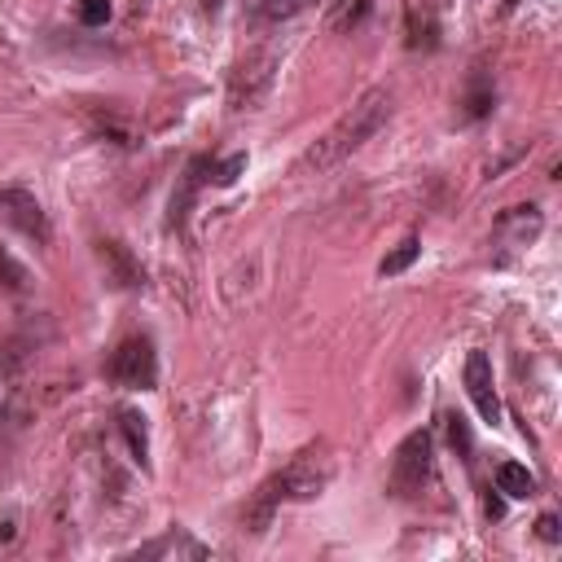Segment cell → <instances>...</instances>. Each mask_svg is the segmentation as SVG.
<instances>
[{"label": "cell", "mask_w": 562, "mask_h": 562, "mask_svg": "<svg viewBox=\"0 0 562 562\" xmlns=\"http://www.w3.org/2000/svg\"><path fill=\"white\" fill-rule=\"evenodd\" d=\"M0 281H4L9 290H26V268H22L4 246H0Z\"/></svg>", "instance_id": "obj_21"}, {"label": "cell", "mask_w": 562, "mask_h": 562, "mask_svg": "<svg viewBox=\"0 0 562 562\" xmlns=\"http://www.w3.org/2000/svg\"><path fill=\"white\" fill-rule=\"evenodd\" d=\"M171 549H184V553H193V558H202L206 549L198 544V540H189L180 527H171L162 540H154V544H145V549H136V558H158V553H171Z\"/></svg>", "instance_id": "obj_16"}, {"label": "cell", "mask_w": 562, "mask_h": 562, "mask_svg": "<svg viewBox=\"0 0 562 562\" xmlns=\"http://www.w3.org/2000/svg\"><path fill=\"white\" fill-rule=\"evenodd\" d=\"M540 228H544V215H540L536 202H527V206H509V211L496 215V241L509 246V250L531 246V241L540 237Z\"/></svg>", "instance_id": "obj_9"}, {"label": "cell", "mask_w": 562, "mask_h": 562, "mask_svg": "<svg viewBox=\"0 0 562 562\" xmlns=\"http://www.w3.org/2000/svg\"><path fill=\"white\" fill-rule=\"evenodd\" d=\"M465 395L474 400V408H479V417L487 422V426H496L501 422V395H496V382H492V360H487V351H470L465 356Z\"/></svg>", "instance_id": "obj_7"}, {"label": "cell", "mask_w": 562, "mask_h": 562, "mask_svg": "<svg viewBox=\"0 0 562 562\" xmlns=\"http://www.w3.org/2000/svg\"><path fill=\"white\" fill-rule=\"evenodd\" d=\"M501 4H505V9H518V4H522V0H501Z\"/></svg>", "instance_id": "obj_26"}, {"label": "cell", "mask_w": 562, "mask_h": 562, "mask_svg": "<svg viewBox=\"0 0 562 562\" xmlns=\"http://www.w3.org/2000/svg\"><path fill=\"white\" fill-rule=\"evenodd\" d=\"M435 474V435L422 426V430H408L391 457V474H386V492L400 496V501H413L422 496V487L430 483Z\"/></svg>", "instance_id": "obj_3"}, {"label": "cell", "mask_w": 562, "mask_h": 562, "mask_svg": "<svg viewBox=\"0 0 562 562\" xmlns=\"http://www.w3.org/2000/svg\"><path fill=\"white\" fill-rule=\"evenodd\" d=\"M202 9H206V13H220V0H202Z\"/></svg>", "instance_id": "obj_25"}, {"label": "cell", "mask_w": 562, "mask_h": 562, "mask_svg": "<svg viewBox=\"0 0 562 562\" xmlns=\"http://www.w3.org/2000/svg\"><path fill=\"white\" fill-rule=\"evenodd\" d=\"M417 255H422V241H417V237H404L395 250H386V255H382L378 272H382V277H400V272H408V268L417 263Z\"/></svg>", "instance_id": "obj_15"}, {"label": "cell", "mask_w": 562, "mask_h": 562, "mask_svg": "<svg viewBox=\"0 0 562 562\" xmlns=\"http://www.w3.org/2000/svg\"><path fill=\"white\" fill-rule=\"evenodd\" d=\"M492 105H496V83H492L487 70H474V75H470V88H465V97H461V114H465L470 123H479V119L492 114Z\"/></svg>", "instance_id": "obj_12"}, {"label": "cell", "mask_w": 562, "mask_h": 562, "mask_svg": "<svg viewBox=\"0 0 562 562\" xmlns=\"http://www.w3.org/2000/svg\"><path fill=\"white\" fill-rule=\"evenodd\" d=\"M272 66H277V57L268 48L246 53L228 75V110H255L263 101V92L272 88Z\"/></svg>", "instance_id": "obj_5"}, {"label": "cell", "mask_w": 562, "mask_h": 562, "mask_svg": "<svg viewBox=\"0 0 562 562\" xmlns=\"http://www.w3.org/2000/svg\"><path fill=\"white\" fill-rule=\"evenodd\" d=\"M246 171V154H228V158H211V171H206V184L215 189H228L237 184V176Z\"/></svg>", "instance_id": "obj_17"}, {"label": "cell", "mask_w": 562, "mask_h": 562, "mask_svg": "<svg viewBox=\"0 0 562 562\" xmlns=\"http://www.w3.org/2000/svg\"><path fill=\"white\" fill-rule=\"evenodd\" d=\"M79 22L83 26H105L110 22V0H79Z\"/></svg>", "instance_id": "obj_22"}, {"label": "cell", "mask_w": 562, "mask_h": 562, "mask_svg": "<svg viewBox=\"0 0 562 562\" xmlns=\"http://www.w3.org/2000/svg\"><path fill=\"white\" fill-rule=\"evenodd\" d=\"M316 0H255V13L263 18V22H290V18H299L303 9H312Z\"/></svg>", "instance_id": "obj_18"}, {"label": "cell", "mask_w": 562, "mask_h": 562, "mask_svg": "<svg viewBox=\"0 0 562 562\" xmlns=\"http://www.w3.org/2000/svg\"><path fill=\"white\" fill-rule=\"evenodd\" d=\"M448 439H452L457 457H465V461H470V452H474V439H470V426H465V417H461V413H452V417H448Z\"/></svg>", "instance_id": "obj_20"}, {"label": "cell", "mask_w": 562, "mask_h": 562, "mask_svg": "<svg viewBox=\"0 0 562 562\" xmlns=\"http://www.w3.org/2000/svg\"><path fill=\"white\" fill-rule=\"evenodd\" d=\"M329 474H334V461L325 452V443H307L303 452H294L277 474H268L259 483V492L250 496L241 522L250 536H263L268 522L277 518L281 505H294V501H316L325 487H329Z\"/></svg>", "instance_id": "obj_1"}, {"label": "cell", "mask_w": 562, "mask_h": 562, "mask_svg": "<svg viewBox=\"0 0 562 562\" xmlns=\"http://www.w3.org/2000/svg\"><path fill=\"white\" fill-rule=\"evenodd\" d=\"M364 13H369V0H338V9H334V26L342 31V26H360L364 22Z\"/></svg>", "instance_id": "obj_19"}, {"label": "cell", "mask_w": 562, "mask_h": 562, "mask_svg": "<svg viewBox=\"0 0 562 562\" xmlns=\"http://www.w3.org/2000/svg\"><path fill=\"white\" fill-rule=\"evenodd\" d=\"M404 48H413V53L439 48V22H435V13H430L426 4H417V0L404 4Z\"/></svg>", "instance_id": "obj_11"}, {"label": "cell", "mask_w": 562, "mask_h": 562, "mask_svg": "<svg viewBox=\"0 0 562 562\" xmlns=\"http://www.w3.org/2000/svg\"><path fill=\"white\" fill-rule=\"evenodd\" d=\"M119 430L127 439V452L140 470H149V430H145V417L136 408H119Z\"/></svg>", "instance_id": "obj_14"}, {"label": "cell", "mask_w": 562, "mask_h": 562, "mask_svg": "<svg viewBox=\"0 0 562 562\" xmlns=\"http://www.w3.org/2000/svg\"><path fill=\"white\" fill-rule=\"evenodd\" d=\"M105 378L114 386H127V391H154L158 382V351H154V338L149 334H132L114 347L110 364H105Z\"/></svg>", "instance_id": "obj_4"}, {"label": "cell", "mask_w": 562, "mask_h": 562, "mask_svg": "<svg viewBox=\"0 0 562 562\" xmlns=\"http://www.w3.org/2000/svg\"><path fill=\"white\" fill-rule=\"evenodd\" d=\"M496 492L509 496V501H527V496L540 492V483H536V474L522 461H501L496 465Z\"/></svg>", "instance_id": "obj_13"}, {"label": "cell", "mask_w": 562, "mask_h": 562, "mask_svg": "<svg viewBox=\"0 0 562 562\" xmlns=\"http://www.w3.org/2000/svg\"><path fill=\"white\" fill-rule=\"evenodd\" d=\"M386 119H391V92H386V88H369V92H364V97H360V101H356V105H351V110H347V114H342V119H338V123H334V127H329L303 158H299V167H303V171H312V167L325 171V167L342 162V158L356 154L364 140H373L378 127H382Z\"/></svg>", "instance_id": "obj_2"}, {"label": "cell", "mask_w": 562, "mask_h": 562, "mask_svg": "<svg viewBox=\"0 0 562 562\" xmlns=\"http://www.w3.org/2000/svg\"><path fill=\"white\" fill-rule=\"evenodd\" d=\"M483 514H487V518H501V514H505V501H501L496 487H487V496H483Z\"/></svg>", "instance_id": "obj_24"}, {"label": "cell", "mask_w": 562, "mask_h": 562, "mask_svg": "<svg viewBox=\"0 0 562 562\" xmlns=\"http://www.w3.org/2000/svg\"><path fill=\"white\" fill-rule=\"evenodd\" d=\"M206 171H211V154H193V158L184 162L180 184L171 189V202H167V233H180V228H184V220H189V211H193V198H198V189L206 184Z\"/></svg>", "instance_id": "obj_8"}, {"label": "cell", "mask_w": 562, "mask_h": 562, "mask_svg": "<svg viewBox=\"0 0 562 562\" xmlns=\"http://www.w3.org/2000/svg\"><path fill=\"white\" fill-rule=\"evenodd\" d=\"M101 250V263H105V277H110V285H119V290H140L145 285V268L132 259V250L123 246V241H101L97 246Z\"/></svg>", "instance_id": "obj_10"}, {"label": "cell", "mask_w": 562, "mask_h": 562, "mask_svg": "<svg viewBox=\"0 0 562 562\" xmlns=\"http://www.w3.org/2000/svg\"><path fill=\"white\" fill-rule=\"evenodd\" d=\"M536 531H540V540H549V544H553V540L562 536V531H558V518H553V514H540V518H536Z\"/></svg>", "instance_id": "obj_23"}, {"label": "cell", "mask_w": 562, "mask_h": 562, "mask_svg": "<svg viewBox=\"0 0 562 562\" xmlns=\"http://www.w3.org/2000/svg\"><path fill=\"white\" fill-rule=\"evenodd\" d=\"M0 215H4L18 233H26L31 241L48 246L53 228H48V215H44V206H40L35 193H26V189H0Z\"/></svg>", "instance_id": "obj_6"}]
</instances>
